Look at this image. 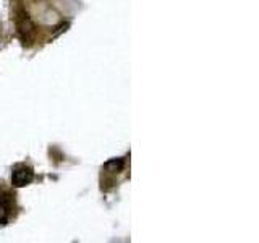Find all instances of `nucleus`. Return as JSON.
<instances>
[{
    "mask_svg": "<svg viewBox=\"0 0 259 243\" xmlns=\"http://www.w3.org/2000/svg\"><path fill=\"white\" fill-rule=\"evenodd\" d=\"M15 21H16V29H18V36L21 39L23 46H31L32 40H34L36 26L32 24L29 15L24 12L23 8H18V12L15 15Z\"/></svg>",
    "mask_w": 259,
    "mask_h": 243,
    "instance_id": "nucleus-1",
    "label": "nucleus"
},
{
    "mask_svg": "<svg viewBox=\"0 0 259 243\" xmlns=\"http://www.w3.org/2000/svg\"><path fill=\"white\" fill-rule=\"evenodd\" d=\"M15 213V194L8 190L0 188V225H7L10 222Z\"/></svg>",
    "mask_w": 259,
    "mask_h": 243,
    "instance_id": "nucleus-2",
    "label": "nucleus"
},
{
    "mask_svg": "<svg viewBox=\"0 0 259 243\" xmlns=\"http://www.w3.org/2000/svg\"><path fill=\"white\" fill-rule=\"evenodd\" d=\"M34 180V170L31 166L26 164H16L12 169V185L15 188H21V186L29 185Z\"/></svg>",
    "mask_w": 259,
    "mask_h": 243,
    "instance_id": "nucleus-3",
    "label": "nucleus"
}]
</instances>
